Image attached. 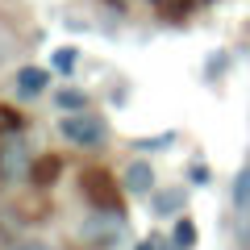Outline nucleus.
I'll use <instances>...</instances> for the list:
<instances>
[{"label":"nucleus","instance_id":"ddd939ff","mask_svg":"<svg viewBox=\"0 0 250 250\" xmlns=\"http://www.w3.org/2000/svg\"><path fill=\"white\" fill-rule=\"evenodd\" d=\"M175 142V134H159V138H142V142H134L138 150H167V146Z\"/></svg>","mask_w":250,"mask_h":250},{"label":"nucleus","instance_id":"7ed1b4c3","mask_svg":"<svg viewBox=\"0 0 250 250\" xmlns=\"http://www.w3.org/2000/svg\"><path fill=\"white\" fill-rule=\"evenodd\" d=\"M29 167H34L29 146L21 142L17 134H4L0 138V184L9 188V184H17V179H29Z\"/></svg>","mask_w":250,"mask_h":250},{"label":"nucleus","instance_id":"9b49d317","mask_svg":"<svg viewBox=\"0 0 250 250\" xmlns=\"http://www.w3.org/2000/svg\"><path fill=\"white\" fill-rule=\"evenodd\" d=\"M171 238H175L184 250H192V246H196V225L188 221V217H179V221H175V229H171Z\"/></svg>","mask_w":250,"mask_h":250},{"label":"nucleus","instance_id":"4468645a","mask_svg":"<svg viewBox=\"0 0 250 250\" xmlns=\"http://www.w3.org/2000/svg\"><path fill=\"white\" fill-rule=\"evenodd\" d=\"M50 67H54V71H71V67H75V50H71V46H67V50H59V54L50 59Z\"/></svg>","mask_w":250,"mask_h":250},{"label":"nucleus","instance_id":"39448f33","mask_svg":"<svg viewBox=\"0 0 250 250\" xmlns=\"http://www.w3.org/2000/svg\"><path fill=\"white\" fill-rule=\"evenodd\" d=\"M83 196H88L96 208H121L117 205V179L100 175V171H92V175L83 179Z\"/></svg>","mask_w":250,"mask_h":250},{"label":"nucleus","instance_id":"423d86ee","mask_svg":"<svg viewBox=\"0 0 250 250\" xmlns=\"http://www.w3.org/2000/svg\"><path fill=\"white\" fill-rule=\"evenodd\" d=\"M46 88H50V71H42V67H21L17 71V96H38Z\"/></svg>","mask_w":250,"mask_h":250},{"label":"nucleus","instance_id":"2eb2a0df","mask_svg":"<svg viewBox=\"0 0 250 250\" xmlns=\"http://www.w3.org/2000/svg\"><path fill=\"white\" fill-rule=\"evenodd\" d=\"M188 175H192V184H196V188L208 184V167H205V163H192V171H188Z\"/></svg>","mask_w":250,"mask_h":250},{"label":"nucleus","instance_id":"9d476101","mask_svg":"<svg viewBox=\"0 0 250 250\" xmlns=\"http://www.w3.org/2000/svg\"><path fill=\"white\" fill-rule=\"evenodd\" d=\"M233 208H238V217H233V233H238L242 246H250V200H246V205H233Z\"/></svg>","mask_w":250,"mask_h":250},{"label":"nucleus","instance_id":"6e6552de","mask_svg":"<svg viewBox=\"0 0 250 250\" xmlns=\"http://www.w3.org/2000/svg\"><path fill=\"white\" fill-rule=\"evenodd\" d=\"M54 175H59V159H42V163H34V167H29V179H34L38 188H50Z\"/></svg>","mask_w":250,"mask_h":250},{"label":"nucleus","instance_id":"20e7f679","mask_svg":"<svg viewBox=\"0 0 250 250\" xmlns=\"http://www.w3.org/2000/svg\"><path fill=\"white\" fill-rule=\"evenodd\" d=\"M121 188L129 192V196H150L154 192V167L146 159H134L129 167L121 171Z\"/></svg>","mask_w":250,"mask_h":250},{"label":"nucleus","instance_id":"1a4fd4ad","mask_svg":"<svg viewBox=\"0 0 250 250\" xmlns=\"http://www.w3.org/2000/svg\"><path fill=\"white\" fill-rule=\"evenodd\" d=\"M54 104H59L62 113H75V108H88V96L75 92V88H59L54 92Z\"/></svg>","mask_w":250,"mask_h":250},{"label":"nucleus","instance_id":"f8f14e48","mask_svg":"<svg viewBox=\"0 0 250 250\" xmlns=\"http://www.w3.org/2000/svg\"><path fill=\"white\" fill-rule=\"evenodd\" d=\"M4 134H21V117L13 108H0V138Z\"/></svg>","mask_w":250,"mask_h":250},{"label":"nucleus","instance_id":"f257e3e1","mask_svg":"<svg viewBox=\"0 0 250 250\" xmlns=\"http://www.w3.org/2000/svg\"><path fill=\"white\" fill-rule=\"evenodd\" d=\"M125 229H129V221H125L121 208H96V213H88L80 221V238L96 250L117 246V238H125Z\"/></svg>","mask_w":250,"mask_h":250},{"label":"nucleus","instance_id":"f3484780","mask_svg":"<svg viewBox=\"0 0 250 250\" xmlns=\"http://www.w3.org/2000/svg\"><path fill=\"white\" fill-rule=\"evenodd\" d=\"M13 250H59V246H46V242H25V246H13Z\"/></svg>","mask_w":250,"mask_h":250},{"label":"nucleus","instance_id":"0eeeda50","mask_svg":"<svg viewBox=\"0 0 250 250\" xmlns=\"http://www.w3.org/2000/svg\"><path fill=\"white\" fill-rule=\"evenodd\" d=\"M150 213H154V217H175V213H184V188L150 192Z\"/></svg>","mask_w":250,"mask_h":250},{"label":"nucleus","instance_id":"a211bd4d","mask_svg":"<svg viewBox=\"0 0 250 250\" xmlns=\"http://www.w3.org/2000/svg\"><path fill=\"white\" fill-rule=\"evenodd\" d=\"M138 250H159V246H154V238H150V242H138Z\"/></svg>","mask_w":250,"mask_h":250},{"label":"nucleus","instance_id":"f03ea898","mask_svg":"<svg viewBox=\"0 0 250 250\" xmlns=\"http://www.w3.org/2000/svg\"><path fill=\"white\" fill-rule=\"evenodd\" d=\"M59 134L67 138L71 146H88V150H96V146H104L108 125L100 121L96 113H88V108H75V113H67L59 121Z\"/></svg>","mask_w":250,"mask_h":250},{"label":"nucleus","instance_id":"dca6fc26","mask_svg":"<svg viewBox=\"0 0 250 250\" xmlns=\"http://www.w3.org/2000/svg\"><path fill=\"white\" fill-rule=\"evenodd\" d=\"M154 246H159V250H184L175 238H154Z\"/></svg>","mask_w":250,"mask_h":250}]
</instances>
